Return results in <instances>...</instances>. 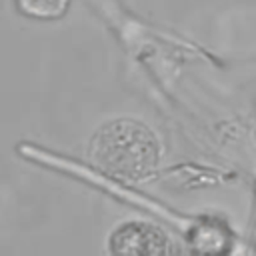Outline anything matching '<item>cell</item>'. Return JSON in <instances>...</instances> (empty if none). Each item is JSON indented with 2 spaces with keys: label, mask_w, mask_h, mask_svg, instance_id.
<instances>
[{
  "label": "cell",
  "mask_w": 256,
  "mask_h": 256,
  "mask_svg": "<svg viewBox=\"0 0 256 256\" xmlns=\"http://www.w3.org/2000/svg\"><path fill=\"white\" fill-rule=\"evenodd\" d=\"M114 254H166L172 250L170 238L154 224L124 222L110 236Z\"/></svg>",
  "instance_id": "7a4b0ae2"
},
{
  "label": "cell",
  "mask_w": 256,
  "mask_h": 256,
  "mask_svg": "<svg viewBox=\"0 0 256 256\" xmlns=\"http://www.w3.org/2000/svg\"><path fill=\"white\" fill-rule=\"evenodd\" d=\"M18 2H20V8L32 16L54 18L66 8L68 0H18Z\"/></svg>",
  "instance_id": "3957f363"
},
{
  "label": "cell",
  "mask_w": 256,
  "mask_h": 256,
  "mask_svg": "<svg viewBox=\"0 0 256 256\" xmlns=\"http://www.w3.org/2000/svg\"><path fill=\"white\" fill-rule=\"evenodd\" d=\"M88 158L102 174L122 182L150 178L160 160V142L142 122L118 118L102 124L90 144Z\"/></svg>",
  "instance_id": "6da1fadb"
}]
</instances>
